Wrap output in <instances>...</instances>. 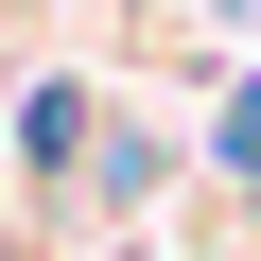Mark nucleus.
Listing matches in <instances>:
<instances>
[{"mask_svg":"<svg viewBox=\"0 0 261 261\" xmlns=\"http://www.w3.org/2000/svg\"><path fill=\"white\" fill-rule=\"evenodd\" d=\"M209 157H226V174H261V70H244V87L209 105Z\"/></svg>","mask_w":261,"mask_h":261,"instance_id":"2","label":"nucleus"},{"mask_svg":"<svg viewBox=\"0 0 261 261\" xmlns=\"http://www.w3.org/2000/svg\"><path fill=\"white\" fill-rule=\"evenodd\" d=\"M87 140H105V87H87V70H53V87L18 105V157H35L53 192H70V174H87Z\"/></svg>","mask_w":261,"mask_h":261,"instance_id":"1","label":"nucleus"}]
</instances>
